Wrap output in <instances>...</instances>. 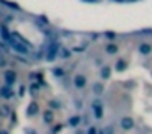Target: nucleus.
Instances as JSON below:
<instances>
[{
  "mask_svg": "<svg viewBox=\"0 0 152 134\" xmlns=\"http://www.w3.org/2000/svg\"><path fill=\"white\" fill-rule=\"evenodd\" d=\"M132 127H134V119H132L131 116H124V118H121V129H124V131H131Z\"/></svg>",
  "mask_w": 152,
  "mask_h": 134,
  "instance_id": "nucleus-1",
  "label": "nucleus"
},
{
  "mask_svg": "<svg viewBox=\"0 0 152 134\" xmlns=\"http://www.w3.org/2000/svg\"><path fill=\"white\" fill-rule=\"evenodd\" d=\"M85 77H83V75H77L75 77V87L77 88H83L85 87Z\"/></svg>",
  "mask_w": 152,
  "mask_h": 134,
  "instance_id": "nucleus-2",
  "label": "nucleus"
},
{
  "mask_svg": "<svg viewBox=\"0 0 152 134\" xmlns=\"http://www.w3.org/2000/svg\"><path fill=\"white\" fill-rule=\"evenodd\" d=\"M38 110H39V108H38V103H31L30 106H28V114H30V116H33V114L38 113Z\"/></svg>",
  "mask_w": 152,
  "mask_h": 134,
  "instance_id": "nucleus-3",
  "label": "nucleus"
},
{
  "mask_svg": "<svg viewBox=\"0 0 152 134\" xmlns=\"http://www.w3.org/2000/svg\"><path fill=\"white\" fill-rule=\"evenodd\" d=\"M44 121H46V123H53V113H51V111H46V113H44Z\"/></svg>",
  "mask_w": 152,
  "mask_h": 134,
  "instance_id": "nucleus-4",
  "label": "nucleus"
},
{
  "mask_svg": "<svg viewBox=\"0 0 152 134\" xmlns=\"http://www.w3.org/2000/svg\"><path fill=\"white\" fill-rule=\"evenodd\" d=\"M0 95H2V97H5V98H8V97L12 95V92H10V88H2Z\"/></svg>",
  "mask_w": 152,
  "mask_h": 134,
  "instance_id": "nucleus-5",
  "label": "nucleus"
},
{
  "mask_svg": "<svg viewBox=\"0 0 152 134\" xmlns=\"http://www.w3.org/2000/svg\"><path fill=\"white\" fill-rule=\"evenodd\" d=\"M141 52H142V54H149V52H151V46L142 44V46H141Z\"/></svg>",
  "mask_w": 152,
  "mask_h": 134,
  "instance_id": "nucleus-6",
  "label": "nucleus"
},
{
  "mask_svg": "<svg viewBox=\"0 0 152 134\" xmlns=\"http://www.w3.org/2000/svg\"><path fill=\"white\" fill-rule=\"evenodd\" d=\"M102 77H103V78H108V77H110V69H108V67H103Z\"/></svg>",
  "mask_w": 152,
  "mask_h": 134,
  "instance_id": "nucleus-7",
  "label": "nucleus"
},
{
  "mask_svg": "<svg viewBox=\"0 0 152 134\" xmlns=\"http://www.w3.org/2000/svg\"><path fill=\"white\" fill-rule=\"evenodd\" d=\"M8 113H10V108L8 106H4L2 110H0V114H2V116H7Z\"/></svg>",
  "mask_w": 152,
  "mask_h": 134,
  "instance_id": "nucleus-8",
  "label": "nucleus"
},
{
  "mask_svg": "<svg viewBox=\"0 0 152 134\" xmlns=\"http://www.w3.org/2000/svg\"><path fill=\"white\" fill-rule=\"evenodd\" d=\"M5 77H7V80H8V82H13L15 74H13V72H7V74H5Z\"/></svg>",
  "mask_w": 152,
  "mask_h": 134,
  "instance_id": "nucleus-9",
  "label": "nucleus"
},
{
  "mask_svg": "<svg viewBox=\"0 0 152 134\" xmlns=\"http://www.w3.org/2000/svg\"><path fill=\"white\" fill-rule=\"evenodd\" d=\"M79 121H80V118H79V116H74V118H72V119H70V121H69V124H72V126H75V124H77V123H79Z\"/></svg>",
  "mask_w": 152,
  "mask_h": 134,
  "instance_id": "nucleus-10",
  "label": "nucleus"
},
{
  "mask_svg": "<svg viewBox=\"0 0 152 134\" xmlns=\"http://www.w3.org/2000/svg\"><path fill=\"white\" fill-rule=\"evenodd\" d=\"M88 134H96V127H90V129H88Z\"/></svg>",
  "mask_w": 152,
  "mask_h": 134,
  "instance_id": "nucleus-11",
  "label": "nucleus"
},
{
  "mask_svg": "<svg viewBox=\"0 0 152 134\" xmlns=\"http://www.w3.org/2000/svg\"><path fill=\"white\" fill-rule=\"evenodd\" d=\"M0 134H8V133H0Z\"/></svg>",
  "mask_w": 152,
  "mask_h": 134,
  "instance_id": "nucleus-12",
  "label": "nucleus"
}]
</instances>
